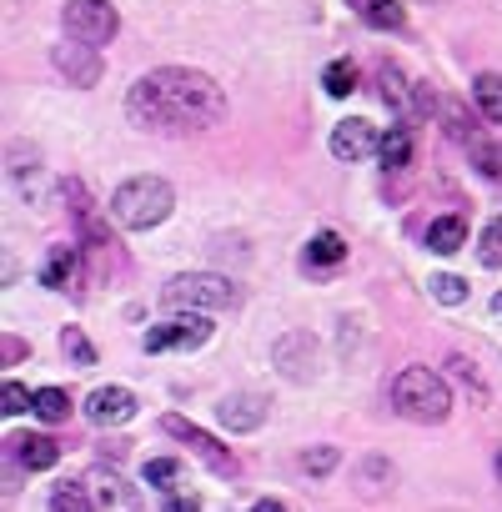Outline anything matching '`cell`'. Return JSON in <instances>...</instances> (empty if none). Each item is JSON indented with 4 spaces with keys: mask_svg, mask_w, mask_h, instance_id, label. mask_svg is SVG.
<instances>
[{
    "mask_svg": "<svg viewBox=\"0 0 502 512\" xmlns=\"http://www.w3.org/2000/svg\"><path fill=\"white\" fill-rule=\"evenodd\" d=\"M161 512H201V497L196 492H166V507Z\"/></svg>",
    "mask_w": 502,
    "mask_h": 512,
    "instance_id": "cell-34",
    "label": "cell"
},
{
    "mask_svg": "<svg viewBox=\"0 0 502 512\" xmlns=\"http://www.w3.org/2000/svg\"><path fill=\"white\" fill-rule=\"evenodd\" d=\"M51 66H56V71L71 81V86H81V91L101 81V56H96L91 46H81V41L56 46V51H51Z\"/></svg>",
    "mask_w": 502,
    "mask_h": 512,
    "instance_id": "cell-12",
    "label": "cell"
},
{
    "mask_svg": "<svg viewBox=\"0 0 502 512\" xmlns=\"http://www.w3.org/2000/svg\"><path fill=\"white\" fill-rule=\"evenodd\" d=\"M206 342H211V322L201 312H176L171 322H161V327H151L141 337L146 352H196Z\"/></svg>",
    "mask_w": 502,
    "mask_h": 512,
    "instance_id": "cell-6",
    "label": "cell"
},
{
    "mask_svg": "<svg viewBox=\"0 0 502 512\" xmlns=\"http://www.w3.org/2000/svg\"><path fill=\"white\" fill-rule=\"evenodd\" d=\"M0 402H6V407H0V412H6V417L36 412V392H26L21 382H6V392H0Z\"/></svg>",
    "mask_w": 502,
    "mask_h": 512,
    "instance_id": "cell-30",
    "label": "cell"
},
{
    "mask_svg": "<svg viewBox=\"0 0 502 512\" xmlns=\"http://www.w3.org/2000/svg\"><path fill=\"white\" fill-rule=\"evenodd\" d=\"M176 206V191L161 181V176H131L111 191V216L126 226V231H151L171 216Z\"/></svg>",
    "mask_w": 502,
    "mask_h": 512,
    "instance_id": "cell-2",
    "label": "cell"
},
{
    "mask_svg": "<svg viewBox=\"0 0 502 512\" xmlns=\"http://www.w3.org/2000/svg\"><path fill=\"white\" fill-rule=\"evenodd\" d=\"M146 482L161 487V492H176V482H181V462H176V457H156V462H146Z\"/></svg>",
    "mask_w": 502,
    "mask_h": 512,
    "instance_id": "cell-28",
    "label": "cell"
},
{
    "mask_svg": "<svg viewBox=\"0 0 502 512\" xmlns=\"http://www.w3.org/2000/svg\"><path fill=\"white\" fill-rule=\"evenodd\" d=\"M76 282H81V251H76V246H51L46 267H41V287H51V292H71Z\"/></svg>",
    "mask_w": 502,
    "mask_h": 512,
    "instance_id": "cell-15",
    "label": "cell"
},
{
    "mask_svg": "<svg viewBox=\"0 0 502 512\" xmlns=\"http://www.w3.org/2000/svg\"><path fill=\"white\" fill-rule=\"evenodd\" d=\"M231 302H236V287L216 272H186L161 287V307H171V312H221Z\"/></svg>",
    "mask_w": 502,
    "mask_h": 512,
    "instance_id": "cell-4",
    "label": "cell"
},
{
    "mask_svg": "<svg viewBox=\"0 0 502 512\" xmlns=\"http://www.w3.org/2000/svg\"><path fill=\"white\" fill-rule=\"evenodd\" d=\"M61 196L71 201V216L81 221V236H86L91 246H116V241H111V226L101 221V211H96V201L86 196L81 181H61Z\"/></svg>",
    "mask_w": 502,
    "mask_h": 512,
    "instance_id": "cell-14",
    "label": "cell"
},
{
    "mask_svg": "<svg viewBox=\"0 0 502 512\" xmlns=\"http://www.w3.org/2000/svg\"><path fill=\"white\" fill-rule=\"evenodd\" d=\"M332 467H337V447H327V442H322V447H307V452H302V472L327 477Z\"/></svg>",
    "mask_w": 502,
    "mask_h": 512,
    "instance_id": "cell-31",
    "label": "cell"
},
{
    "mask_svg": "<svg viewBox=\"0 0 502 512\" xmlns=\"http://www.w3.org/2000/svg\"><path fill=\"white\" fill-rule=\"evenodd\" d=\"M51 512H96L91 487H86V482H61V487L51 492Z\"/></svg>",
    "mask_w": 502,
    "mask_h": 512,
    "instance_id": "cell-23",
    "label": "cell"
},
{
    "mask_svg": "<svg viewBox=\"0 0 502 512\" xmlns=\"http://www.w3.org/2000/svg\"><path fill=\"white\" fill-rule=\"evenodd\" d=\"M472 161L482 166V176L502 181V146H492V141H477V146H472Z\"/></svg>",
    "mask_w": 502,
    "mask_h": 512,
    "instance_id": "cell-32",
    "label": "cell"
},
{
    "mask_svg": "<svg viewBox=\"0 0 502 512\" xmlns=\"http://www.w3.org/2000/svg\"><path fill=\"white\" fill-rule=\"evenodd\" d=\"M216 422H221L226 432H257V427L267 422V397H262V392H231V397H221Z\"/></svg>",
    "mask_w": 502,
    "mask_h": 512,
    "instance_id": "cell-11",
    "label": "cell"
},
{
    "mask_svg": "<svg viewBox=\"0 0 502 512\" xmlns=\"http://www.w3.org/2000/svg\"><path fill=\"white\" fill-rule=\"evenodd\" d=\"M432 297H437L442 307H462V302H467V282L452 277V272H442V277H432Z\"/></svg>",
    "mask_w": 502,
    "mask_h": 512,
    "instance_id": "cell-29",
    "label": "cell"
},
{
    "mask_svg": "<svg viewBox=\"0 0 502 512\" xmlns=\"http://www.w3.org/2000/svg\"><path fill=\"white\" fill-rule=\"evenodd\" d=\"M477 256H482V267H487V272L502 267V216L482 226V236H477Z\"/></svg>",
    "mask_w": 502,
    "mask_h": 512,
    "instance_id": "cell-24",
    "label": "cell"
},
{
    "mask_svg": "<svg viewBox=\"0 0 502 512\" xmlns=\"http://www.w3.org/2000/svg\"><path fill=\"white\" fill-rule=\"evenodd\" d=\"M61 352H66L76 367H96V347L86 342V332H81V327H66V332H61Z\"/></svg>",
    "mask_w": 502,
    "mask_h": 512,
    "instance_id": "cell-27",
    "label": "cell"
},
{
    "mask_svg": "<svg viewBox=\"0 0 502 512\" xmlns=\"http://www.w3.org/2000/svg\"><path fill=\"white\" fill-rule=\"evenodd\" d=\"M392 407L412 422H447L452 412V392L432 367H407L392 377Z\"/></svg>",
    "mask_w": 502,
    "mask_h": 512,
    "instance_id": "cell-3",
    "label": "cell"
},
{
    "mask_svg": "<svg viewBox=\"0 0 502 512\" xmlns=\"http://www.w3.org/2000/svg\"><path fill=\"white\" fill-rule=\"evenodd\" d=\"M16 447V457H21V467L26 472H46V467H56L61 462V447H56V437H21V442H11Z\"/></svg>",
    "mask_w": 502,
    "mask_h": 512,
    "instance_id": "cell-17",
    "label": "cell"
},
{
    "mask_svg": "<svg viewBox=\"0 0 502 512\" xmlns=\"http://www.w3.org/2000/svg\"><path fill=\"white\" fill-rule=\"evenodd\" d=\"M251 512H287V507H282V502H272V497H267V502H257V507H251Z\"/></svg>",
    "mask_w": 502,
    "mask_h": 512,
    "instance_id": "cell-36",
    "label": "cell"
},
{
    "mask_svg": "<svg viewBox=\"0 0 502 512\" xmlns=\"http://www.w3.org/2000/svg\"><path fill=\"white\" fill-rule=\"evenodd\" d=\"M427 246H432L437 256L462 251V246H467V221H462V216H437V221L427 226Z\"/></svg>",
    "mask_w": 502,
    "mask_h": 512,
    "instance_id": "cell-18",
    "label": "cell"
},
{
    "mask_svg": "<svg viewBox=\"0 0 502 512\" xmlns=\"http://www.w3.org/2000/svg\"><path fill=\"white\" fill-rule=\"evenodd\" d=\"M61 26H66L71 41L101 51V46L116 41V31H121V11L111 6V0H66V6H61Z\"/></svg>",
    "mask_w": 502,
    "mask_h": 512,
    "instance_id": "cell-5",
    "label": "cell"
},
{
    "mask_svg": "<svg viewBox=\"0 0 502 512\" xmlns=\"http://www.w3.org/2000/svg\"><path fill=\"white\" fill-rule=\"evenodd\" d=\"M492 312H497V317H502V292H497V297H492Z\"/></svg>",
    "mask_w": 502,
    "mask_h": 512,
    "instance_id": "cell-37",
    "label": "cell"
},
{
    "mask_svg": "<svg viewBox=\"0 0 502 512\" xmlns=\"http://www.w3.org/2000/svg\"><path fill=\"white\" fill-rule=\"evenodd\" d=\"M86 417L96 427H121V422L136 417V392H126V387H96L86 397Z\"/></svg>",
    "mask_w": 502,
    "mask_h": 512,
    "instance_id": "cell-13",
    "label": "cell"
},
{
    "mask_svg": "<svg viewBox=\"0 0 502 512\" xmlns=\"http://www.w3.org/2000/svg\"><path fill=\"white\" fill-rule=\"evenodd\" d=\"M161 427H166V437H176V442L196 447V457H201L211 472H221V477H231V472H236V457H231V452H221V442H216L211 432H201L196 422H186V417H161Z\"/></svg>",
    "mask_w": 502,
    "mask_h": 512,
    "instance_id": "cell-8",
    "label": "cell"
},
{
    "mask_svg": "<svg viewBox=\"0 0 502 512\" xmlns=\"http://www.w3.org/2000/svg\"><path fill=\"white\" fill-rule=\"evenodd\" d=\"M362 477H367V487H362V492H367V497H377V492H382V487H377V477H392V467H387L382 457H367V462H362Z\"/></svg>",
    "mask_w": 502,
    "mask_h": 512,
    "instance_id": "cell-33",
    "label": "cell"
},
{
    "mask_svg": "<svg viewBox=\"0 0 502 512\" xmlns=\"http://www.w3.org/2000/svg\"><path fill=\"white\" fill-rule=\"evenodd\" d=\"M86 487H91V502H96V512H141V497H136V487H131L121 472H111V467H96V472L86 477Z\"/></svg>",
    "mask_w": 502,
    "mask_h": 512,
    "instance_id": "cell-10",
    "label": "cell"
},
{
    "mask_svg": "<svg viewBox=\"0 0 502 512\" xmlns=\"http://www.w3.org/2000/svg\"><path fill=\"white\" fill-rule=\"evenodd\" d=\"M36 417H41V422L71 417V397H66L61 387H41V392H36Z\"/></svg>",
    "mask_w": 502,
    "mask_h": 512,
    "instance_id": "cell-26",
    "label": "cell"
},
{
    "mask_svg": "<svg viewBox=\"0 0 502 512\" xmlns=\"http://www.w3.org/2000/svg\"><path fill=\"white\" fill-rule=\"evenodd\" d=\"M322 86H327V96H352V86H357V66L352 61H332L327 71H322Z\"/></svg>",
    "mask_w": 502,
    "mask_h": 512,
    "instance_id": "cell-25",
    "label": "cell"
},
{
    "mask_svg": "<svg viewBox=\"0 0 502 512\" xmlns=\"http://www.w3.org/2000/svg\"><path fill=\"white\" fill-rule=\"evenodd\" d=\"M497 477H502V447H497Z\"/></svg>",
    "mask_w": 502,
    "mask_h": 512,
    "instance_id": "cell-38",
    "label": "cell"
},
{
    "mask_svg": "<svg viewBox=\"0 0 502 512\" xmlns=\"http://www.w3.org/2000/svg\"><path fill=\"white\" fill-rule=\"evenodd\" d=\"M126 116L141 131H206L226 116V96L206 71L191 66H161L146 71L131 96H126Z\"/></svg>",
    "mask_w": 502,
    "mask_h": 512,
    "instance_id": "cell-1",
    "label": "cell"
},
{
    "mask_svg": "<svg viewBox=\"0 0 502 512\" xmlns=\"http://www.w3.org/2000/svg\"><path fill=\"white\" fill-rule=\"evenodd\" d=\"M472 106L482 111V121L502 126V76H497V71H482V76L472 81Z\"/></svg>",
    "mask_w": 502,
    "mask_h": 512,
    "instance_id": "cell-20",
    "label": "cell"
},
{
    "mask_svg": "<svg viewBox=\"0 0 502 512\" xmlns=\"http://www.w3.org/2000/svg\"><path fill=\"white\" fill-rule=\"evenodd\" d=\"M377 161H382L387 171H402V166L412 161V131H407V121H397V126L382 136V146H377Z\"/></svg>",
    "mask_w": 502,
    "mask_h": 512,
    "instance_id": "cell-21",
    "label": "cell"
},
{
    "mask_svg": "<svg viewBox=\"0 0 502 512\" xmlns=\"http://www.w3.org/2000/svg\"><path fill=\"white\" fill-rule=\"evenodd\" d=\"M352 11H357L372 31H397V26L407 21L402 0H352Z\"/></svg>",
    "mask_w": 502,
    "mask_h": 512,
    "instance_id": "cell-19",
    "label": "cell"
},
{
    "mask_svg": "<svg viewBox=\"0 0 502 512\" xmlns=\"http://www.w3.org/2000/svg\"><path fill=\"white\" fill-rule=\"evenodd\" d=\"M377 81H382V101L397 111V121H407V116L417 111V91H422V86H407V76H402L392 61L377 66Z\"/></svg>",
    "mask_w": 502,
    "mask_h": 512,
    "instance_id": "cell-16",
    "label": "cell"
},
{
    "mask_svg": "<svg viewBox=\"0 0 502 512\" xmlns=\"http://www.w3.org/2000/svg\"><path fill=\"white\" fill-rule=\"evenodd\" d=\"M21 352H26V342L21 337H6V362H21Z\"/></svg>",
    "mask_w": 502,
    "mask_h": 512,
    "instance_id": "cell-35",
    "label": "cell"
},
{
    "mask_svg": "<svg viewBox=\"0 0 502 512\" xmlns=\"http://www.w3.org/2000/svg\"><path fill=\"white\" fill-rule=\"evenodd\" d=\"M377 146H382V136H377V126L372 121H362V116H352V121H337L332 126V156L337 161H367V156H377Z\"/></svg>",
    "mask_w": 502,
    "mask_h": 512,
    "instance_id": "cell-9",
    "label": "cell"
},
{
    "mask_svg": "<svg viewBox=\"0 0 502 512\" xmlns=\"http://www.w3.org/2000/svg\"><path fill=\"white\" fill-rule=\"evenodd\" d=\"M337 262H347V241L337 231H317L307 241V267H337Z\"/></svg>",
    "mask_w": 502,
    "mask_h": 512,
    "instance_id": "cell-22",
    "label": "cell"
},
{
    "mask_svg": "<svg viewBox=\"0 0 502 512\" xmlns=\"http://www.w3.org/2000/svg\"><path fill=\"white\" fill-rule=\"evenodd\" d=\"M317 337L312 332H287V337H277V347H272V362L282 367V377H292V382H312L317 377Z\"/></svg>",
    "mask_w": 502,
    "mask_h": 512,
    "instance_id": "cell-7",
    "label": "cell"
}]
</instances>
